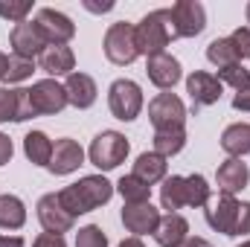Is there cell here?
Returning <instances> with one entry per match:
<instances>
[{
	"label": "cell",
	"instance_id": "cell-11",
	"mask_svg": "<svg viewBox=\"0 0 250 247\" xmlns=\"http://www.w3.org/2000/svg\"><path fill=\"white\" fill-rule=\"evenodd\" d=\"M221 90H224V84H221L218 76H212V73L195 70L187 79V93H189V99H192V111H195V114H198L201 108H207V105H215V102L221 99Z\"/></svg>",
	"mask_w": 250,
	"mask_h": 247
},
{
	"label": "cell",
	"instance_id": "cell-16",
	"mask_svg": "<svg viewBox=\"0 0 250 247\" xmlns=\"http://www.w3.org/2000/svg\"><path fill=\"white\" fill-rule=\"evenodd\" d=\"M123 224H125L128 233H134V239H140V236H148V233L157 230L160 212L151 206V201H146V204H125L123 206Z\"/></svg>",
	"mask_w": 250,
	"mask_h": 247
},
{
	"label": "cell",
	"instance_id": "cell-6",
	"mask_svg": "<svg viewBox=\"0 0 250 247\" xmlns=\"http://www.w3.org/2000/svg\"><path fill=\"white\" fill-rule=\"evenodd\" d=\"M148 120L154 125V131H184L187 105L175 93H157L148 102Z\"/></svg>",
	"mask_w": 250,
	"mask_h": 247
},
{
	"label": "cell",
	"instance_id": "cell-41",
	"mask_svg": "<svg viewBox=\"0 0 250 247\" xmlns=\"http://www.w3.org/2000/svg\"><path fill=\"white\" fill-rule=\"evenodd\" d=\"M236 247H250V242H242V245H236Z\"/></svg>",
	"mask_w": 250,
	"mask_h": 247
},
{
	"label": "cell",
	"instance_id": "cell-9",
	"mask_svg": "<svg viewBox=\"0 0 250 247\" xmlns=\"http://www.w3.org/2000/svg\"><path fill=\"white\" fill-rule=\"evenodd\" d=\"M35 26L41 29L47 47H50V44H67V41L76 35V23H73L64 12L50 9V6L38 9V15H35Z\"/></svg>",
	"mask_w": 250,
	"mask_h": 247
},
{
	"label": "cell",
	"instance_id": "cell-4",
	"mask_svg": "<svg viewBox=\"0 0 250 247\" xmlns=\"http://www.w3.org/2000/svg\"><path fill=\"white\" fill-rule=\"evenodd\" d=\"M160 204L169 212H178L181 206H207L209 204V184L204 175H172L160 186Z\"/></svg>",
	"mask_w": 250,
	"mask_h": 247
},
{
	"label": "cell",
	"instance_id": "cell-33",
	"mask_svg": "<svg viewBox=\"0 0 250 247\" xmlns=\"http://www.w3.org/2000/svg\"><path fill=\"white\" fill-rule=\"evenodd\" d=\"M29 12H32V3H29V0H21V3H0V18H9V21H15V23H23Z\"/></svg>",
	"mask_w": 250,
	"mask_h": 247
},
{
	"label": "cell",
	"instance_id": "cell-15",
	"mask_svg": "<svg viewBox=\"0 0 250 247\" xmlns=\"http://www.w3.org/2000/svg\"><path fill=\"white\" fill-rule=\"evenodd\" d=\"M38 117L29 99V87H18V90H6L0 87V123H26Z\"/></svg>",
	"mask_w": 250,
	"mask_h": 247
},
{
	"label": "cell",
	"instance_id": "cell-5",
	"mask_svg": "<svg viewBox=\"0 0 250 247\" xmlns=\"http://www.w3.org/2000/svg\"><path fill=\"white\" fill-rule=\"evenodd\" d=\"M128 148H131V145H128L125 134H120V131H102V134H96V140L90 143L87 157H90V163H93L99 172H111V169H117L125 157H128Z\"/></svg>",
	"mask_w": 250,
	"mask_h": 247
},
{
	"label": "cell",
	"instance_id": "cell-12",
	"mask_svg": "<svg viewBox=\"0 0 250 247\" xmlns=\"http://www.w3.org/2000/svg\"><path fill=\"white\" fill-rule=\"evenodd\" d=\"M29 99L35 114H62L67 108V93L64 84H59L56 79H41L29 87Z\"/></svg>",
	"mask_w": 250,
	"mask_h": 247
},
{
	"label": "cell",
	"instance_id": "cell-2",
	"mask_svg": "<svg viewBox=\"0 0 250 247\" xmlns=\"http://www.w3.org/2000/svg\"><path fill=\"white\" fill-rule=\"evenodd\" d=\"M134 35H137V53H140V56L151 59V56L166 53V47L178 38L172 12H169V9H154V12H148V15L134 26Z\"/></svg>",
	"mask_w": 250,
	"mask_h": 247
},
{
	"label": "cell",
	"instance_id": "cell-21",
	"mask_svg": "<svg viewBox=\"0 0 250 247\" xmlns=\"http://www.w3.org/2000/svg\"><path fill=\"white\" fill-rule=\"evenodd\" d=\"M154 239L160 247H181L189 239V221L178 212L160 215V224L154 230Z\"/></svg>",
	"mask_w": 250,
	"mask_h": 247
},
{
	"label": "cell",
	"instance_id": "cell-29",
	"mask_svg": "<svg viewBox=\"0 0 250 247\" xmlns=\"http://www.w3.org/2000/svg\"><path fill=\"white\" fill-rule=\"evenodd\" d=\"M117 192L125 198V204H146V201L151 198V186L143 184V181L134 178V175H123L120 184H117Z\"/></svg>",
	"mask_w": 250,
	"mask_h": 247
},
{
	"label": "cell",
	"instance_id": "cell-30",
	"mask_svg": "<svg viewBox=\"0 0 250 247\" xmlns=\"http://www.w3.org/2000/svg\"><path fill=\"white\" fill-rule=\"evenodd\" d=\"M207 59H209V64H215L218 70L239 64V56H236V50H233V41H230V38H215V41L207 47Z\"/></svg>",
	"mask_w": 250,
	"mask_h": 247
},
{
	"label": "cell",
	"instance_id": "cell-20",
	"mask_svg": "<svg viewBox=\"0 0 250 247\" xmlns=\"http://www.w3.org/2000/svg\"><path fill=\"white\" fill-rule=\"evenodd\" d=\"M38 67L50 76H70L73 67H76V56L67 44H50L38 56Z\"/></svg>",
	"mask_w": 250,
	"mask_h": 247
},
{
	"label": "cell",
	"instance_id": "cell-23",
	"mask_svg": "<svg viewBox=\"0 0 250 247\" xmlns=\"http://www.w3.org/2000/svg\"><path fill=\"white\" fill-rule=\"evenodd\" d=\"M166 169H169L166 157H160V154H154V151H143V154L137 157L131 175L140 178L143 184L154 186V184H160V181H166Z\"/></svg>",
	"mask_w": 250,
	"mask_h": 247
},
{
	"label": "cell",
	"instance_id": "cell-27",
	"mask_svg": "<svg viewBox=\"0 0 250 247\" xmlns=\"http://www.w3.org/2000/svg\"><path fill=\"white\" fill-rule=\"evenodd\" d=\"M23 151L26 157L35 163V166H47L50 157H53V140L44 134V131H29L23 137Z\"/></svg>",
	"mask_w": 250,
	"mask_h": 247
},
{
	"label": "cell",
	"instance_id": "cell-35",
	"mask_svg": "<svg viewBox=\"0 0 250 247\" xmlns=\"http://www.w3.org/2000/svg\"><path fill=\"white\" fill-rule=\"evenodd\" d=\"M32 247H67V245H64L62 236H53V233H41V236L32 242Z\"/></svg>",
	"mask_w": 250,
	"mask_h": 247
},
{
	"label": "cell",
	"instance_id": "cell-28",
	"mask_svg": "<svg viewBox=\"0 0 250 247\" xmlns=\"http://www.w3.org/2000/svg\"><path fill=\"white\" fill-rule=\"evenodd\" d=\"M154 154L160 157H172L178 151H184L187 145V131H154Z\"/></svg>",
	"mask_w": 250,
	"mask_h": 247
},
{
	"label": "cell",
	"instance_id": "cell-1",
	"mask_svg": "<svg viewBox=\"0 0 250 247\" xmlns=\"http://www.w3.org/2000/svg\"><path fill=\"white\" fill-rule=\"evenodd\" d=\"M111 195H114V184H111L108 178H102V175H87V178H82V181H76V184L64 186L62 192H59V201H62L64 209L76 218V215L93 212L96 206L108 204Z\"/></svg>",
	"mask_w": 250,
	"mask_h": 247
},
{
	"label": "cell",
	"instance_id": "cell-38",
	"mask_svg": "<svg viewBox=\"0 0 250 247\" xmlns=\"http://www.w3.org/2000/svg\"><path fill=\"white\" fill-rule=\"evenodd\" d=\"M0 247H23L21 236H0Z\"/></svg>",
	"mask_w": 250,
	"mask_h": 247
},
{
	"label": "cell",
	"instance_id": "cell-19",
	"mask_svg": "<svg viewBox=\"0 0 250 247\" xmlns=\"http://www.w3.org/2000/svg\"><path fill=\"white\" fill-rule=\"evenodd\" d=\"M64 93H67V105L84 111L96 102V82L87 76V73H70L67 82H64Z\"/></svg>",
	"mask_w": 250,
	"mask_h": 247
},
{
	"label": "cell",
	"instance_id": "cell-18",
	"mask_svg": "<svg viewBox=\"0 0 250 247\" xmlns=\"http://www.w3.org/2000/svg\"><path fill=\"white\" fill-rule=\"evenodd\" d=\"M146 73H148V79L160 87V90H169V87H175L178 82H181V76H184V70H181V62L175 59V56H169V53H160V56H151L148 64H146Z\"/></svg>",
	"mask_w": 250,
	"mask_h": 247
},
{
	"label": "cell",
	"instance_id": "cell-39",
	"mask_svg": "<svg viewBox=\"0 0 250 247\" xmlns=\"http://www.w3.org/2000/svg\"><path fill=\"white\" fill-rule=\"evenodd\" d=\"M181 247H212V245H209L207 239H198V236H189V239H187V242H184Z\"/></svg>",
	"mask_w": 250,
	"mask_h": 247
},
{
	"label": "cell",
	"instance_id": "cell-8",
	"mask_svg": "<svg viewBox=\"0 0 250 247\" xmlns=\"http://www.w3.org/2000/svg\"><path fill=\"white\" fill-rule=\"evenodd\" d=\"M105 56H108V62L111 64H120V67H125V64L137 62V35H134V26L131 23H125V21H120V23H111V29L105 32Z\"/></svg>",
	"mask_w": 250,
	"mask_h": 247
},
{
	"label": "cell",
	"instance_id": "cell-36",
	"mask_svg": "<svg viewBox=\"0 0 250 247\" xmlns=\"http://www.w3.org/2000/svg\"><path fill=\"white\" fill-rule=\"evenodd\" d=\"M12 154H15V145H12V140H9L6 134H0V166H6V163L12 160Z\"/></svg>",
	"mask_w": 250,
	"mask_h": 247
},
{
	"label": "cell",
	"instance_id": "cell-22",
	"mask_svg": "<svg viewBox=\"0 0 250 247\" xmlns=\"http://www.w3.org/2000/svg\"><path fill=\"white\" fill-rule=\"evenodd\" d=\"M215 181H218V189H221L224 195L242 192V189L248 186V181H250L248 163H242V160H236V157L224 160V163L218 166V172H215Z\"/></svg>",
	"mask_w": 250,
	"mask_h": 247
},
{
	"label": "cell",
	"instance_id": "cell-42",
	"mask_svg": "<svg viewBox=\"0 0 250 247\" xmlns=\"http://www.w3.org/2000/svg\"><path fill=\"white\" fill-rule=\"evenodd\" d=\"M248 23H250V3H248Z\"/></svg>",
	"mask_w": 250,
	"mask_h": 247
},
{
	"label": "cell",
	"instance_id": "cell-31",
	"mask_svg": "<svg viewBox=\"0 0 250 247\" xmlns=\"http://www.w3.org/2000/svg\"><path fill=\"white\" fill-rule=\"evenodd\" d=\"M218 82H221V84H230V87H236V93L250 90V70H245L242 64L224 67V70H218Z\"/></svg>",
	"mask_w": 250,
	"mask_h": 247
},
{
	"label": "cell",
	"instance_id": "cell-26",
	"mask_svg": "<svg viewBox=\"0 0 250 247\" xmlns=\"http://www.w3.org/2000/svg\"><path fill=\"white\" fill-rule=\"evenodd\" d=\"M26 224V206L18 195H0V227L21 230Z\"/></svg>",
	"mask_w": 250,
	"mask_h": 247
},
{
	"label": "cell",
	"instance_id": "cell-17",
	"mask_svg": "<svg viewBox=\"0 0 250 247\" xmlns=\"http://www.w3.org/2000/svg\"><path fill=\"white\" fill-rule=\"evenodd\" d=\"M82 163H84V151H82V145L76 140L62 137V140L53 143V157L47 163V169L53 175H73Z\"/></svg>",
	"mask_w": 250,
	"mask_h": 247
},
{
	"label": "cell",
	"instance_id": "cell-32",
	"mask_svg": "<svg viewBox=\"0 0 250 247\" xmlns=\"http://www.w3.org/2000/svg\"><path fill=\"white\" fill-rule=\"evenodd\" d=\"M76 247H108V236L102 233V227L87 224L76 233Z\"/></svg>",
	"mask_w": 250,
	"mask_h": 247
},
{
	"label": "cell",
	"instance_id": "cell-10",
	"mask_svg": "<svg viewBox=\"0 0 250 247\" xmlns=\"http://www.w3.org/2000/svg\"><path fill=\"white\" fill-rule=\"evenodd\" d=\"M169 12H172L178 38H195V35H201L204 26H207V9H204L198 0H178Z\"/></svg>",
	"mask_w": 250,
	"mask_h": 247
},
{
	"label": "cell",
	"instance_id": "cell-7",
	"mask_svg": "<svg viewBox=\"0 0 250 247\" xmlns=\"http://www.w3.org/2000/svg\"><path fill=\"white\" fill-rule=\"evenodd\" d=\"M108 108L123 123L137 120L140 111H143V90H140V84L131 82V79H117L111 84V90H108Z\"/></svg>",
	"mask_w": 250,
	"mask_h": 247
},
{
	"label": "cell",
	"instance_id": "cell-24",
	"mask_svg": "<svg viewBox=\"0 0 250 247\" xmlns=\"http://www.w3.org/2000/svg\"><path fill=\"white\" fill-rule=\"evenodd\" d=\"M221 148H224L230 157H236V160H242L245 154H250V125L236 123V125H230V128H224V134H221Z\"/></svg>",
	"mask_w": 250,
	"mask_h": 247
},
{
	"label": "cell",
	"instance_id": "cell-37",
	"mask_svg": "<svg viewBox=\"0 0 250 247\" xmlns=\"http://www.w3.org/2000/svg\"><path fill=\"white\" fill-rule=\"evenodd\" d=\"M233 108L250 114V90H242V93H236V96H233Z\"/></svg>",
	"mask_w": 250,
	"mask_h": 247
},
{
	"label": "cell",
	"instance_id": "cell-40",
	"mask_svg": "<svg viewBox=\"0 0 250 247\" xmlns=\"http://www.w3.org/2000/svg\"><path fill=\"white\" fill-rule=\"evenodd\" d=\"M120 247H146L140 239H125V242H120Z\"/></svg>",
	"mask_w": 250,
	"mask_h": 247
},
{
	"label": "cell",
	"instance_id": "cell-25",
	"mask_svg": "<svg viewBox=\"0 0 250 247\" xmlns=\"http://www.w3.org/2000/svg\"><path fill=\"white\" fill-rule=\"evenodd\" d=\"M35 73V62L29 59H21V56H9V53H0V82L6 84H15V82H23Z\"/></svg>",
	"mask_w": 250,
	"mask_h": 247
},
{
	"label": "cell",
	"instance_id": "cell-34",
	"mask_svg": "<svg viewBox=\"0 0 250 247\" xmlns=\"http://www.w3.org/2000/svg\"><path fill=\"white\" fill-rule=\"evenodd\" d=\"M230 41H233V50H236L239 62H242V59H250V26H239V29L230 35Z\"/></svg>",
	"mask_w": 250,
	"mask_h": 247
},
{
	"label": "cell",
	"instance_id": "cell-13",
	"mask_svg": "<svg viewBox=\"0 0 250 247\" xmlns=\"http://www.w3.org/2000/svg\"><path fill=\"white\" fill-rule=\"evenodd\" d=\"M9 44H12L15 56L29 59V62H35V56H41V53H44V47H47V41H44L41 29L35 26V21L15 23V26H12V32H9Z\"/></svg>",
	"mask_w": 250,
	"mask_h": 247
},
{
	"label": "cell",
	"instance_id": "cell-3",
	"mask_svg": "<svg viewBox=\"0 0 250 247\" xmlns=\"http://www.w3.org/2000/svg\"><path fill=\"white\" fill-rule=\"evenodd\" d=\"M204 215L215 233H224V236H248L250 233V204L236 201L233 195L221 192L215 201L207 204Z\"/></svg>",
	"mask_w": 250,
	"mask_h": 247
},
{
	"label": "cell",
	"instance_id": "cell-14",
	"mask_svg": "<svg viewBox=\"0 0 250 247\" xmlns=\"http://www.w3.org/2000/svg\"><path fill=\"white\" fill-rule=\"evenodd\" d=\"M38 221H41V227H44L47 233L62 236V233H70V230H73V221H76V218L62 206L59 192H50V195H44V198L38 201Z\"/></svg>",
	"mask_w": 250,
	"mask_h": 247
}]
</instances>
